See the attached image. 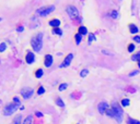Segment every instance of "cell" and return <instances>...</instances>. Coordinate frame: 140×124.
Here are the masks:
<instances>
[{
    "instance_id": "obj_10",
    "label": "cell",
    "mask_w": 140,
    "mask_h": 124,
    "mask_svg": "<svg viewBox=\"0 0 140 124\" xmlns=\"http://www.w3.org/2000/svg\"><path fill=\"white\" fill-rule=\"evenodd\" d=\"M34 59H35L34 53H33V52H27V54H26V57H25L26 63H29V64H32V63L34 62Z\"/></svg>"
},
{
    "instance_id": "obj_37",
    "label": "cell",
    "mask_w": 140,
    "mask_h": 124,
    "mask_svg": "<svg viewBox=\"0 0 140 124\" xmlns=\"http://www.w3.org/2000/svg\"><path fill=\"white\" fill-rule=\"evenodd\" d=\"M1 21H2V19H1V18H0V22H1Z\"/></svg>"
},
{
    "instance_id": "obj_29",
    "label": "cell",
    "mask_w": 140,
    "mask_h": 124,
    "mask_svg": "<svg viewBox=\"0 0 140 124\" xmlns=\"http://www.w3.org/2000/svg\"><path fill=\"white\" fill-rule=\"evenodd\" d=\"M67 86H68L67 84H61V85L59 86V90H60V92H62V90H65L66 88H67Z\"/></svg>"
},
{
    "instance_id": "obj_1",
    "label": "cell",
    "mask_w": 140,
    "mask_h": 124,
    "mask_svg": "<svg viewBox=\"0 0 140 124\" xmlns=\"http://www.w3.org/2000/svg\"><path fill=\"white\" fill-rule=\"evenodd\" d=\"M31 45L35 51H38V52L41 51V49L43 47V34L42 33H38V34H36L35 36L32 37Z\"/></svg>"
},
{
    "instance_id": "obj_26",
    "label": "cell",
    "mask_w": 140,
    "mask_h": 124,
    "mask_svg": "<svg viewBox=\"0 0 140 124\" xmlns=\"http://www.w3.org/2000/svg\"><path fill=\"white\" fill-rule=\"evenodd\" d=\"M95 40V36L94 34H90L89 35V44H92V41Z\"/></svg>"
},
{
    "instance_id": "obj_6",
    "label": "cell",
    "mask_w": 140,
    "mask_h": 124,
    "mask_svg": "<svg viewBox=\"0 0 140 124\" xmlns=\"http://www.w3.org/2000/svg\"><path fill=\"white\" fill-rule=\"evenodd\" d=\"M21 95L24 99H29L31 96L33 95V89L30 87H25V88H22L21 89Z\"/></svg>"
},
{
    "instance_id": "obj_34",
    "label": "cell",
    "mask_w": 140,
    "mask_h": 124,
    "mask_svg": "<svg viewBox=\"0 0 140 124\" xmlns=\"http://www.w3.org/2000/svg\"><path fill=\"white\" fill-rule=\"evenodd\" d=\"M13 101H14L16 104H20V100H19L18 97H14V98H13Z\"/></svg>"
},
{
    "instance_id": "obj_33",
    "label": "cell",
    "mask_w": 140,
    "mask_h": 124,
    "mask_svg": "<svg viewBox=\"0 0 140 124\" xmlns=\"http://www.w3.org/2000/svg\"><path fill=\"white\" fill-rule=\"evenodd\" d=\"M138 73H139V71H133V72H131L129 75H130V76H135V75H137Z\"/></svg>"
},
{
    "instance_id": "obj_30",
    "label": "cell",
    "mask_w": 140,
    "mask_h": 124,
    "mask_svg": "<svg viewBox=\"0 0 140 124\" xmlns=\"http://www.w3.org/2000/svg\"><path fill=\"white\" fill-rule=\"evenodd\" d=\"M20 122H21V115H18L14 120V124H20Z\"/></svg>"
},
{
    "instance_id": "obj_5",
    "label": "cell",
    "mask_w": 140,
    "mask_h": 124,
    "mask_svg": "<svg viewBox=\"0 0 140 124\" xmlns=\"http://www.w3.org/2000/svg\"><path fill=\"white\" fill-rule=\"evenodd\" d=\"M66 11H67V13H68V15H69L70 19H76V18H78L79 16L78 10H77V8L73 7V5H69Z\"/></svg>"
},
{
    "instance_id": "obj_22",
    "label": "cell",
    "mask_w": 140,
    "mask_h": 124,
    "mask_svg": "<svg viewBox=\"0 0 140 124\" xmlns=\"http://www.w3.org/2000/svg\"><path fill=\"white\" fill-rule=\"evenodd\" d=\"M75 37H76V43H77V45H79V44L81 43V37H82V36L78 33V34H76Z\"/></svg>"
},
{
    "instance_id": "obj_17",
    "label": "cell",
    "mask_w": 140,
    "mask_h": 124,
    "mask_svg": "<svg viewBox=\"0 0 140 124\" xmlns=\"http://www.w3.org/2000/svg\"><path fill=\"white\" fill-rule=\"evenodd\" d=\"M108 14H109V16H111V18H113V19H117V18H118V12H117V11H115V10L111 11Z\"/></svg>"
},
{
    "instance_id": "obj_35",
    "label": "cell",
    "mask_w": 140,
    "mask_h": 124,
    "mask_svg": "<svg viewBox=\"0 0 140 124\" xmlns=\"http://www.w3.org/2000/svg\"><path fill=\"white\" fill-rule=\"evenodd\" d=\"M35 114H36V117H38V118H42L43 117V113H41L40 111H36V112H35Z\"/></svg>"
},
{
    "instance_id": "obj_9",
    "label": "cell",
    "mask_w": 140,
    "mask_h": 124,
    "mask_svg": "<svg viewBox=\"0 0 140 124\" xmlns=\"http://www.w3.org/2000/svg\"><path fill=\"white\" fill-rule=\"evenodd\" d=\"M44 64H45V67L49 68L51 64H53V57L50 56V54H46L45 56V59H44Z\"/></svg>"
},
{
    "instance_id": "obj_25",
    "label": "cell",
    "mask_w": 140,
    "mask_h": 124,
    "mask_svg": "<svg viewBox=\"0 0 140 124\" xmlns=\"http://www.w3.org/2000/svg\"><path fill=\"white\" fill-rule=\"evenodd\" d=\"M5 48H7V45H5L4 43H1L0 44V52H3L5 50Z\"/></svg>"
},
{
    "instance_id": "obj_18",
    "label": "cell",
    "mask_w": 140,
    "mask_h": 124,
    "mask_svg": "<svg viewBox=\"0 0 140 124\" xmlns=\"http://www.w3.org/2000/svg\"><path fill=\"white\" fill-rule=\"evenodd\" d=\"M32 122H33L32 117H31V115H29V117H26V118H25V120H24L23 124H32Z\"/></svg>"
},
{
    "instance_id": "obj_21",
    "label": "cell",
    "mask_w": 140,
    "mask_h": 124,
    "mask_svg": "<svg viewBox=\"0 0 140 124\" xmlns=\"http://www.w3.org/2000/svg\"><path fill=\"white\" fill-rule=\"evenodd\" d=\"M56 103H57V106H59V107H65L64 101H62L60 98H57V99H56Z\"/></svg>"
},
{
    "instance_id": "obj_19",
    "label": "cell",
    "mask_w": 140,
    "mask_h": 124,
    "mask_svg": "<svg viewBox=\"0 0 140 124\" xmlns=\"http://www.w3.org/2000/svg\"><path fill=\"white\" fill-rule=\"evenodd\" d=\"M88 74H89V70H88V69H84V70H82L80 72V76L81 77H86Z\"/></svg>"
},
{
    "instance_id": "obj_31",
    "label": "cell",
    "mask_w": 140,
    "mask_h": 124,
    "mask_svg": "<svg viewBox=\"0 0 140 124\" xmlns=\"http://www.w3.org/2000/svg\"><path fill=\"white\" fill-rule=\"evenodd\" d=\"M134 40H135L136 43L140 44V37H139V36H134Z\"/></svg>"
},
{
    "instance_id": "obj_13",
    "label": "cell",
    "mask_w": 140,
    "mask_h": 124,
    "mask_svg": "<svg viewBox=\"0 0 140 124\" xmlns=\"http://www.w3.org/2000/svg\"><path fill=\"white\" fill-rule=\"evenodd\" d=\"M78 33L81 35V36H83V35H87V34H88V29H87V27L80 26V27H79V29H78Z\"/></svg>"
},
{
    "instance_id": "obj_4",
    "label": "cell",
    "mask_w": 140,
    "mask_h": 124,
    "mask_svg": "<svg viewBox=\"0 0 140 124\" xmlns=\"http://www.w3.org/2000/svg\"><path fill=\"white\" fill-rule=\"evenodd\" d=\"M18 107H19V104H16V103H9L8 106L4 107V109H3V114H4V115H10V114H12L13 112H14L15 110L18 109Z\"/></svg>"
},
{
    "instance_id": "obj_24",
    "label": "cell",
    "mask_w": 140,
    "mask_h": 124,
    "mask_svg": "<svg viewBox=\"0 0 140 124\" xmlns=\"http://www.w3.org/2000/svg\"><path fill=\"white\" fill-rule=\"evenodd\" d=\"M44 93H45V88H44L43 86L38 87V89H37V94H38V95H43Z\"/></svg>"
},
{
    "instance_id": "obj_3",
    "label": "cell",
    "mask_w": 140,
    "mask_h": 124,
    "mask_svg": "<svg viewBox=\"0 0 140 124\" xmlns=\"http://www.w3.org/2000/svg\"><path fill=\"white\" fill-rule=\"evenodd\" d=\"M112 109H113L114 112H115V117L114 118L120 123L123 121V110H122V108H120L119 106H117V103H113Z\"/></svg>"
},
{
    "instance_id": "obj_16",
    "label": "cell",
    "mask_w": 140,
    "mask_h": 124,
    "mask_svg": "<svg viewBox=\"0 0 140 124\" xmlns=\"http://www.w3.org/2000/svg\"><path fill=\"white\" fill-rule=\"evenodd\" d=\"M53 33L55 35H59V36H60V35H62V31L59 28V27H54V28H53Z\"/></svg>"
},
{
    "instance_id": "obj_12",
    "label": "cell",
    "mask_w": 140,
    "mask_h": 124,
    "mask_svg": "<svg viewBox=\"0 0 140 124\" xmlns=\"http://www.w3.org/2000/svg\"><path fill=\"white\" fill-rule=\"evenodd\" d=\"M129 31H130V33L131 34H137L138 33V27H137L135 24H129Z\"/></svg>"
},
{
    "instance_id": "obj_8",
    "label": "cell",
    "mask_w": 140,
    "mask_h": 124,
    "mask_svg": "<svg viewBox=\"0 0 140 124\" xmlns=\"http://www.w3.org/2000/svg\"><path fill=\"white\" fill-rule=\"evenodd\" d=\"M108 103H106V102H100L98 103V106H97V110H98V112H100L101 114H104L105 113V110L108 108Z\"/></svg>"
},
{
    "instance_id": "obj_15",
    "label": "cell",
    "mask_w": 140,
    "mask_h": 124,
    "mask_svg": "<svg viewBox=\"0 0 140 124\" xmlns=\"http://www.w3.org/2000/svg\"><path fill=\"white\" fill-rule=\"evenodd\" d=\"M43 74H44V72H43V70H42V69H37V70H36V72H35V77H37V78L42 77V76H43Z\"/></svg>"
},
{
    "instance_id": "obj_32",
    "label": "cell",
    "mask_w": 140,
    "mask_h": 124,
    "mask_svg": "<svg viewBox=\"0 0 140 124\" xmlns=\"http://www.w3.org/2000/svg\"><path fill=\"white\" fill-rule=\"evenodd\" d=\"M16 31H18V32H23L24 31V27L23 26H18V27H16Z\"/></svg>"
},
{
    "instance_id": "obj_7",
    "label": "cell",
    "mask_w": 140,
    "mask_h": 124,
    "mask_svg": "<svg viewBox=\"0 0 140 124\" xmlns=\"http://www.w3.org/2000/svg\"><path fill=\"white\" fill-rule=\"evenodd\" d=\"M72 59H73V54L72 53H69L67 57L65 58V60H64V62L60 64V68H67L68 65L71 63V61H72Z\"/></svg>"
},
{
    "instance_id": "obj_23",
    "label": "cell",
    "mask_w": 140,
    "mask_h": 124,
    "mask_svg": "<svg viewBox=\"0 0 140 124\" xmlns=\"http://www.w3.org/2000/svg\"><path fill=\"white\" fill-rule=\"evenodd\" d=\"M131 60H134V61H139L140 60V52H138L137 54H134V56L131 57Z\"/></svg>"
},
{
    "instance_id": "obj_27",
    "label": "cell",
    "mask_w": 140,
    "mask_h": 124,
    "mask_svg": "<svg viewBox=\"0 0 140 124\" xmlns=\"http://www.w3.org/2000/svg\"><path fill=\"white\" fill-rule=\"evenodd\" d=\"M128 124H140V122H139V121H137V120L129 119V120H128Z\"/></svg>"
},
{
    "instance_id": "obj_11",
    "label": "cell",
    "mask_w": 140,
    "mask_h": 124,
    "mask_svg": "<svg viewBox=\"0 0 140 124\" xmlns=\"http://www.w3.org/2000/svg\"><path fill=\"white\" fill-rule=\"evenodd\" d=\"M49 25L53 26V27H59L60 21L58 20V19H54V20H50V21H49Z\"/></svg>"
},
{
    "instance_id": "obj_28",
    "label": "cell",
    "mask_w": 140,
    "mask_h": 124,
    "mask_svg": "<svg viewBox=\"0 0 140 124\" xmlns=\"http://www.w3.org/2000/svg\"><path fill=\"white\" fill-rule=\"evenodd\" d=\"M134 50H135V45H134V44H130V45L128 46V51H129V52H133Z\"/></svg>"
},
{
    "instance_id": "obj_2",
    "label": "cell",
    "mask_w": 140,
    "mask_h": 124,
    "mask_svg": "<svg viewBox=\"0 0 140 124\" xmlns=\"http://www.w3.org/2000/svg\"><path fill=\"white\" fill-rule=\"evenodd\" d=\"M55 10V5H49V7H43L41 9H38L36 11V13L40 16H46L48 15L49 13H51Z\"/></svg>"
},
{
    "instance_id": "obj_14",
    "label": "cell",
    "mask_w": 140,
    "mask_h": 124,
    "mask_svg": "<svg viewBox=\"0 0 140 124\" xmlns=\"http://www.w3.org/2000/svg\"><path fill=\"white\" fill-rule=\"evenodd\" d=\"M105 114H107L108 117H111V118H114V117H115V112H114V110L112 109V108H109V107L105 110Z\"/></svg>"
},
{
    "instance_id": "obj_20",
    "label": "cell",
    "mask_w": 140,
    "mask_h": 124,
    "mask_svg": "<svg viewBox=\"0 0 140 124\" xmlns=\"http://www.w3.org/2000/svg\"><path fill=\"white\" fill-rule=\"evenodd\" d=\"M129 103H130L129 99H123L122 100V106L123 107H128L129 106Z\"/></svg>"
},
{
    "instance_id": "obj_36",
    "label": "cell",
    "mask_w": 140,
    "mask_h": 124,
    "mask_svg": "<svg viewBox=\"0 0 140 124\" xmlns=\"http://www.w3.org/2000/svg\"><path fill=\"white\" fill-rule=\"evenodd\" d=\"M138 65H139V69H140V60L138 61Z\"/></svg>"
}]
</instances>
